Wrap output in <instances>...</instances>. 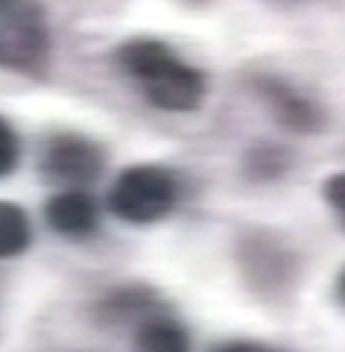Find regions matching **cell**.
Listing matches in <instances>:
<instances>
[{
	"instance_id": "obj_9",
	"label": "cell",
	"mask_w": 345,
	"mask_h": 352,
	"mask_svg": "<svg viewBox=\"0 0 345 352\" xmlns=\"http://www.w3.org/2000/svg\"><path fill=\"white\" fill-rule=\"evenodd\" d=\"M293 150L278 141H258L243 153V173L252 182H278L293 168Z\"/></svg>"
},
{
	"instance_id": "obj_3",
	"label": "cell",
	"mask_w": 345,
	"mask_h": 352,
	"mask_svg": "<svg viewBox=\"0 0 345 352\" xmlns=\"http://www.w3.org/2000/svg\"><path fill=\"white\" fill-rule=\"evenodd\" d=\"M179 203V179L164 164H132L111 182L106 206L117 220L132 226L158 223Z\"/></svg>"
},
{
	"instance_id": "obj_1",
	"label": "cell",
	"mask_w": 345,
	"mask_h": 352,
	"mask_svg": "<svg viewBox=\"0 0 345 352\" xmlns=\"http://www.w3.org/2000/svg\"><path fill=\"white\" fill-rule=\"evenodd\" d=\"M115 62L141 88L143 100L158 112L187 115L196 112L208 97V74L185 62L161 38H129L115 50Z\"/></svg>"
},
{
	"instance_id": "obj_11",
	"label": "cell",
	"mask_w": 345,
	"mask_h": 352,
	"mask_svg": "<svg viewBox=\"0 0 345 352\" xmlns=\"http://www.w3.org/2000/svg\"><path fill=\"white\" fill-rule=\"evenodd\" d=\"M18 162H21V138L15 126L0 115V179L15 170Z\"/></svg>"
},
{
	"instance_id": "obj_16",
	"label": "cell",
	"mask_w": 345,
	"mask_h": 352,
	"mask_svg": "<svg viewBox=\"0 0 345 352\" xmlns=\"http://www.w3.org/2000/svg\"><path fill=\"white\" fill-rule=\"evenodd\" d=\"M187 3H191V0H187ZM196 3H205V0H196Z\"/></svg>"
},
{
	"instance_id": "obj_6",
	"label": "cell",
	"mask_w": 345,
	"mask_h": 352,
	"mask_svg": "<svg viewBox=\"0 0 345 352\" xmlns=\"http://www.w3.org/2000/svg\"><path fill=\"white\" fill-rule=\"evenodd\" d=\"M252 91L266 106L272 120L287 132L296 135H316L328 126V109L316 97H310L290 80L270 71H261L252 76Z\"/></svg>"
},
{
	"instance_id": "obj_2",
	"label": "cell",
	"mask_w": 345,
	"mask_h": 352,
	"mask_svg": "<svg viewBox=\"0 0 345 352\" xmlns=\"http://www.w3.org/2000/svg\"><path fill=\"white\" fill-rule=\"evenodd\" d=\"M0 68L44 80L50 68V24L38 0H0Z\"/></svg>"
},
{
	"instance_id": "obj_13",
	"label": "cell",
	"mask_w": 345,
	"mask_h": 352,
	"mask_svg": "<svg viewBox=\"0 0 345 352\" xmlns=\"http://www.w3.org/2000/svg\"><path fill=\"white\" fill-rule=\"evenodd\" d=\"M214 352H281V349H272L266 344H254V340H235V344H226Z\"/></svg>"
},
{
	"instance_id": "obj_15",
	"label": "cell",
	"mask_w": 345,
	"mask_h": 352,
	"mask_svg": "<svg viewBox=\"0 0 345 352\" xmlns=\"http://www.w3.org/2000/svg\"><path fill=\"white\" fill-rule=\"evenodd\" d=\"M270 6H281V9H293V6H302L305 0H266Z\"/></svg>"
},
{
	"instance_id": "obj_5",
	"label": "cell",
	"mask_w": 345,
	"mask_h": 352,
	"mask_svg": "<svg viewBox=\"0 0 345 352\" xmlns=\"http://www.w3.org/2000/svg\"><path fill=\"white\" fill-rule=\"evenodd\" d=\"M41 176L62 191H85L106 168V150L82 132H56L41 150Z\"/></svg>"
},
{
	"instance_id": "obj_8",
	"label": "cell",
	"mask_w": 345,
	"mask_h": 352,
	"mask_svg": "<svg viewBox=\"0 0 345 352\" xmlns=\"http://www.w3.org/2000/svg\"><path fill=\"white\" fill-rule=\"evenodd\" d=\"M135 352H191V335L176 317L155 311L135 326Z\"/></svg>"
},
{
	"instance_id": "obj_14",
	"label": "cell",
	"mask_w": 345,
	"mask_h": 352,
	"mask_svg": "<svg viewBox=\"0 0 345 352\" xmlns=\"http://www.w3.org/2000/svg\"><path fill=\"white\" fill-rule=\"evenodd\" d=\"M333 294H337V300L345 305V267L340 270V276H337V285H333Z\"/></svg>"
},
{
	"instance_id": "obj_12",
	"label": "cell",
	"mask_w": 345,
	"mask_h": 352,
	"mask_svg": "<svg viewBox=\"0 0 345 352\" xmlns=\"http://www.w3.org/2000/svg\"><path fill=\"white\" fill-rule=\"evenodd\" d=\"M322 200L333 212L337 223L345 229V170L331 173L325 182H322Z\"/></svg>"
},
{
	"instance_id": "obj_4",
	"label": "cell",
	"mask_w": 345,
	"mask_h": 352,
	"mask_svg": "<svg viewBox=\"0 0 345 352\" xmlns=\"http://www.w3.org/2000/svg\"><path fill=\"white\" fill-rule=\"evenodd\" d=\"M237 267L258 296H281L298 279V252L270 229H246L237 241Z\"/></svg>"
},
{
	"instance_id": "obj_7",
	"label": "cell",
	"mask_w": 345,
	"mask_h": 352,
	"mask_svg": "<svg viewBox=\"0 0 345 352\" xmlns=\"http://www.w3.org/2000/svg\"><path fill=\"white\" fill-rule=\"evenodd\" d=\"M44 220H47V226L56 235L80 241L97 229L99 208L88 191H59L44 206Z\"/></svg>"
},
{
	"instance_id": "obj_10",
	"label": "cell",
	"mask_w": 345,
	"mask_h": 352,
	"mask_svg": "<svg viewBox=\"0 0 345 352\" xmlns=\"http://www.w3.org/2000/svg\"><path fill=\"white\" fill-rule=\"evenodd\" d=\"M32 241V223L18 203L0 200V258H15L27 252Z\"/></svg>"
}]
</instances>
